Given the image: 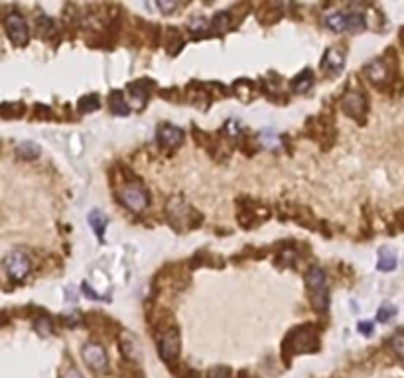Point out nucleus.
Returning <instances> with one entry per match:
<instances>
[{"instance_id":"nucleus-1","label":"nucleus","mask_w":404,"mask_h":378,"mask_svg":"<svg viewBox=\"0 0 404 378\" xmlns=\"http://www.w3.org/2000/svg\"><path fill=\"white\" fill-rule=\"evenodd\" d=\"M306 284L310 289V302L315 311H326L330 306V298H328V286H326V274L321 268L312 266L306 272Z\"/></svg>"},{"instance_id":"nucleus-2","label":"nucleus","mask_w":404,"mask_h":378,"mask_svg":"<svg viewBox=\"0 0 404 378\" xmlns=\"http://www.w3.org/2000/svg\"><path fill=\"white\" fill-rule=\"evenodd\" d=\"M317 347V337L313 333V329L308 325V327H300V329H294L286 341H284V353H310V351H315Z\"/></svg>"},{"instance_id":"nucleus-3","label":"nucleus","mask_w":404,"mask_h":378,"mask_svg":"<svg viewBox=\"0 0 404 378\" xmlns=\"http://www.w3.org/2000/svg\"><path fill=\"white\" fill-rule=\"evenodd\" d=\"M120 201L125 203V207L134 211V213H140L144 211L150 203V195H148V189L138 183V181H130V183H125L120 187Z\"/></svg>"},{"instance_id":"nucleus-4","label":"nucleus","mask_w":404,"mask_h":378,"mask_svg":"<svg viewBox=\"0 0 404 378\" xmlns=\"http://www.w3.org/2000/svg\"><path fill=\"white\" fill-rule=\"evenodd\" d=\"M156 343H158V353H160L162 360L172 362V360L178 359L182 341H180V333H178L176 327H166L162 331H158Z\"/></svg>"},{"instance_id":"nucleus-5","label":"nucleus","mask_w":404,"mask_h":378,"mask_svg":"<svg viewBox=\"0 0 404 378\" xmlns=\"http://www.w3.org/2000/svg\"><path fill=\"white\" fill-rule=\"evenodd\" d=\"M4 26H6V32H8V37L12 39V44L14 46H26L28 44V24H26V20L22 14L18 12H10L6 18H4Z\"/></svg>"},{"instance_id":"nucleus-6","label":"nucleus","mask_w":404,"mask_h":378,"mask_svg":"<svg viewBox=\"0 0 404 378\" xmlns=\"http://www.w3.org/2000/svg\"><path fill=\"white\" fill-rule=\"evenodd\" d=\"M81 357L95 372H105L109 368V357L99 343H85V347L81 349Z\"/></svg>"},{"instance_id":"nucleus-7","label":"nucleus","mask_w":404,"mask_h":378,"mask_svg":"<svg viewBox=\"0 0 404 378\" xmlns=\"http://www.w3.org/2000/svg\"><path fill=\"white\" fill-rule=\"evenodd\" d=\"M4 268L8 272V276L12 280H24L30 272V258L20 250L10 252L6 258H4Z\"/></svg>"},{"instance_id":"nucleus-8","label":"nucleus","mask_w":404,"mask_h":378,"mask_svg":"<svg viewBox=\"0 0 404 378\" xmlns=\"http://www.w3.org/2000/svg\"><path fill=\"white\" fill-rule=\"evenodd\" d=\"M341 108L345 110V114L355 118V120H363L365 112H367V99L363 93H357V91H351L343 97L341 101Z\"/></svg>"},{"instance_id":"nucleus-9","label":"nucleus","mask_w":404,"mask_h":378,"mask_svg":"<svg viewBox=\"0 0 404 378\" xmlns=\"http://www.w3.org/2000/svg\"><path fill=\"white\" fill-rule=\"evenodd\" d=\"M156 136H158V142L162 146H170V148H176V146H180L184 142V130L182 128H178V126L174 124H160L158 128V132H156Z\"/></svg>"},{"instance_id":"nucleus-10","label":"nucleus","mask_w":404,"mask_h":378,"mask_svg":"<svg viewBox=\"0 0 404 378\" xmlns=\"http://www.w3.org/2000/svg\"><path fill=\"white\" fill-rule=\"evenodd\" d=\"M343 65H345V55H343V52H339L337 48H330L328 54L324 55L321 67L328 73H331V75H337V73L343 69Z\"/></svg>"},{"instance_id":"nucleus-11","label":"nucleus","mask_w":404,"mask_h":378,"mask_svg":"<svg viewBox=\"0 0 404 378\" xmlns=\"http://www.w3.org/2000/svg\"><path fill=\"white\" fill-rule=\"evenodd\" d=\"M120 351L129 360H140L142 359V351H140V343L136 341V337L132 333H123L120 335Z\"/></svg>"},{"instance_id":"nucleus-12","label":"nucleus","mask_w":404,"mask_h":378,"mask_svg":"<svg viewBox=\"0 0 404 378\" xmlns=\"http://www.w3.org/2000/svg\"><path fill=\"white\" fill-rule=\"evenodd\" d=\"M365 73H367V77L375 83V85H383L386 81V65L381 59L371 61L367 67H365Z\"/></svg>"},{"instance_id":"nucleus-13","label":"nucleus","mask_w":404,"mask_h":378,"mask_svg":"<svg viewBox=\"0 0 404 378\" xmlns=\"http://www.w3.org/2000/svg\"><path fill=\"white\" fill-rule=\"evenodd\" d=\"M109 107L112 110V114H118V116H127L130 112L127 101L123 99V93L120 91H112L109 97Z\"/></svg>"},{"instance_id":"nucleus-14","label":"nucleus","mask_w":404,"mask_h":378,"mask_svg":"<svg viewBox=\"0 0 404 378\" xmlns=\"http://www.w3.org/2000/svg\"><path fill=\"white\" fill-rule=\"evenodd\" d=\"M379 270L381 272H392L396 268V254L390 248H381L379 250Z\"/></svg>"},{"instance_id":"nucleus-15","label":"nucleus","mask_w":404,"mask_h":378,"mask_svg":"<svg viewBox=\"0 0 404 378\" xmlns=\"http://www.w3.org/2000/svg\"><path fill=\"white\" fill-rule=\"evenodd\" d=\"M367 28V20L363 14L353 12V14H345V30H349L353 34H359Z\"/></svg>"},{"instance_id":"nucleus-16","label":"nucleus","mask_w":404,"mask_h":378,"mask_svg":"<svg viewBox=\"0 0 404 378\" xmlns=\"http://www.w3.org/2000/svg\"><path fill=\"white\" fill-rule=\"evenodd\" d=\"M89 225L95 231V234L99 236V240H103V234H105V227H107V217L103 215L99 209H95L89 213Z\"/></svg>"},{"instance_id":"nucleus-17","label":"nucleus","mask_w":404,"mask_h":378,"mask_svg":"<svg viewBox=\"0 0 404 378\" xmlns=\"http://www.w3.org/2000/svg\"><path fill=\"white\" fill-rule=\"evenodd\" d=\"M312 85H313V73L310 71V69H304V71L300 73L294 81H292V87H294L296 93H306Z\"/></svg>"},{"instance_id":"nucleus-18","label":"nucleus","mask_w":404,"mask_h":378,"mask_svg":"<svg viewBox=\"0 0 404 378\" xmlns=\"http://www.w3.org/2000/svg\"><path fill=\"white\" fill-rule=\"evenodd\" d=\"M39 146L36 144V142H22V144H18V148H16V154H18V158H22V160H36L37 156H39Z\"/></svg>"},{"instance_id":"nucleus-19","label":"nucleus","mask_w":404,"mask_h":378,"mask_svg":"<svg viewBox=\"0 0 404 378\" xmlns=\"http://www.w3.org/2000/svg\"><path fill=\"white\" fill-rule=\"evenodd\" d=\"M324 22L333 32H343L345 30V14L343 12H331V14H328L324 18Z\"/></svg>"},{"instance_id":"nucleus-20","label":"nucleus","mask_w":404,"mask_h":378,"mask_svg":"<svg viewBox=\"0 0 404 378\" xmlns=\"http://www.w3.org/2000/svg\"><path fill=\"white\" fill-rule=\"evenodd\" d=\"M207 28H209V22L203 18V16H193V18H189V22H187V30L191 34H195V36L207 32Z\"/></svg>"},{"instance_id":"nucleus-21","label":"nucleus","mask_w":404,"mask_h":378,"mask_svg":"<svg viewBox=\"0 0 404 378\" xmlns=\"http://www.w3.org/2000/svg\"><path fill=\"white\" fill-rule=\"evenodd\" d=\"M229 24H231V18H229V12H219V14H215V18L211 20V28L215 30V32H219L223 34L227 28H229Z\"/></svg>"},{"instance_id":"nucleus-22","label":"nucleus","mask_w":404,"mask_h":378,"mask_svg":"<svg viewBox=\"0 0 404 378\" xmlns=\"http://www.w3.org/2000/svg\"><path fill=\"white\" fill-rule=\"evenodd\" d=\"M79 110L81 112H93L99 108V97L97 95H85L83 99H79Z\"/></svg>"},{"instance_id":"nucleus-23","label":"nucleus","mask_w":404,"mask_h":378,"mask_svg":"<svg viewBox=\"0 0 404 378\" xmlns=\"http://www.w3.org/2000/svg\"><path fill=\"white\" fill-rule=\"evenodd\" d=\"M258 142L264 146V148H276V146L280 144V138L276 136L274 132L266 130V132H260V134H258Z\"/></svg>"},{"instance_id":"nucleus-24","label":"nucleus","mask_w":404,"mask_h":378,"mask_svg":"<svg viewBox=\"0 0 404 378\" xmlns=\"http://www.w3.org/2000/svg\"><path fill=\"white\" fill-rule=\"evenodd\" d=\"M394 315H396V307L392 306V304H385V306L379 309L377 319H379L381 323H388V321H392Z\"/></svg>"},{"instance_id":"nucleus-25","label":"nucleus","mask_w":404,"mask_h":378,"mask_svg":"<svg viewBox=\"0 0 404 378\" xmlns=\"http://www.w3.org/2000/svg\"><path fill=\"white\" fill-rule=\"evenodd\" d=\"M390 347H392V351L404 360V335H394V337L390 339Z\"/></svg>"},{"instance_id":"nucleus-26","label":"nucleus","mask_w":404,"mask_h":378,"mask_svg":"<svg viewBox=\"0 0 404 378\" xmlns=\"http://www.w3.org/2000/svg\"><path fill=\"white\" fill-rule=\"evenodd\" d=\"M59 378H83V374H81V372L75 368L73 364H67V366H63V368H61Z\"/></svg>"},{"instance_id":"nucleus-27","label":"nucleus","mask_w":404,"mask_h":378,"mask_svg":"<svg viewBox=\"0 0 404 378\" xmlns=\"http://www.w3.org/2000/svg\"><path fill=\"white\" fill-rule=\"evenodd\" d=\"M209 378H231V370L227 366H217L209 370Z\"/></svg>"},{"instance_id":"nucleus-28","label":"nucleus","mask_w":404,"mask_h":378,"mask_svg":"<svg viewBox=\"0 0 404 378\" xmlns=\"http://www.w3.org/2000/svg\"><path fill=\"white\" fill-rule=\"evenodd\" d=\"M36 329L39 333H50V331H52V321H50L48 317H42V319H37L36 321Z\"/></svg>"},{"instance_id":"nucleus-29","label":"nucleus","mask_w":404,"mask_h":378,"mask_svg":"<svg viewBox=\"0 0 404 378\" xmlns=\"http://www.w3.org/2000/svg\"><path fill=\"white\" fill-rule=\"evenodd\" d=\"M37 26H39L42 32H48V30L54 28V22L48 18V16H37Z\"/></svg>"},{"instance_id":"nucleus-30","label":"nucleus","mask_w":404,"mask_h":378,"mask_svg":"<svg viewBox=\"0 0 404 378\" xmlns=\"http://www.w3.org/2000/svg\"><path fill=\"white\" fill-rule=\"evenodd\" d=\"M357 329H359L363 335H367L369 337V335L373 333V323H371V321H361V323L357 325Z\"/></svg>"},{"instance_id":"nucleus-31","label":"nucleus","mask_w":404,"mask_h":378,"mask_svg":"<svg viewBox=\"0 0 404 378\" xmlns=\"http://www.w3.org/2000/svg\"><path fill=\"white\" fill-rule=\"evenodd\" d=\"M176 6H178L176 2H162V0L158 2V8H160V10H164V12H172Z\"/></svg>"},{"instance_id":"nucleus-32","label":"nucleus","mask_w":404,"mask_h":378,"mask_svg":"<svg viewBox=\"0 0 404 378\" xmlns=\"http://www.w3.org/2000/svg\"><path fill=\"white\" fill-rule=\"evenodd\" d=\"M129 378H140V376H129Z\"/></svg>"}]
</instances>
